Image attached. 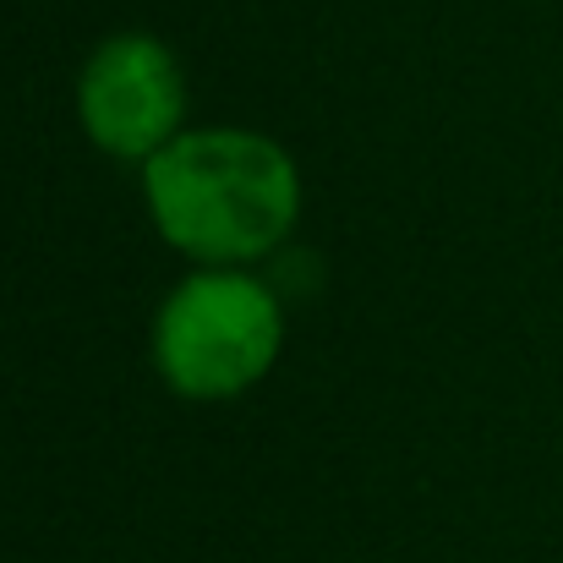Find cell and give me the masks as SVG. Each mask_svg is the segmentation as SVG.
Here are the masks:
<instances>
[{
  "label": "cell",
  "instance_id": "obj_1",
  "mask_svg": "<svg viewBox=\"0 0 563 563\" xmlns=\"http://www.w3.org/2000/svg\"><path fill=\"white\" fill-rule=\"evenodd\" d=\"M143 208L154 235L187 263L263 268L307 208L296 154L257 126H187L143 165Z\"/></svg>",
  "mask_w": 563,
  "mask_h": 563
},
{
  "label": "cell",
  "instance_id": "obj_3",
  "mask_svg": "<svg viewBox=\"0 0 563 563\" xmlns=\"http://www.w3.org/2000/svg\"><path fill=\"white\" fill-rule=\"evenodd\" d=\"M71 104H77L82 137L99 154L143 170L165 143L187 132V66L159 33L121 27L88 49Z\"/></svg>",
  "mask_w": 563,
  "mask_h": 563
},
{
  "label": "cell",
  "instance_id": "obj_2",
  "mask_svg": "<svg viewBox=\"0 0 563 563\" xmlns=\"http://www.w3.org/2000/svg\"><path fill=\"white\" fill-rule=\"evenodd\" d=\"M290 307L257 268L187 263L148 323V362L187 405L246 399L285 356Z\"/></svg>",
  "mask_w": 563,
  "mask_h": 563
}]
</instances>
